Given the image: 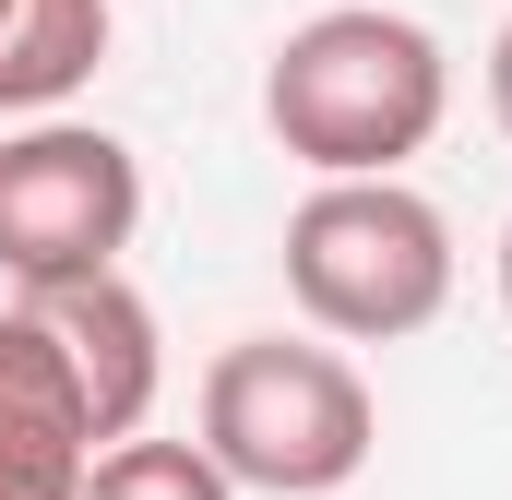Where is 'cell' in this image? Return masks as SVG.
<instances>
[{"label": "cell", "instance_id": "cell-7", "mask_svg": "<svg viewBox=\"0 0 512 500\" xmlns=\"http://www.w3.org/2000/svg\"><path fill=\"white\" fill-rule=\"evenodd\" d=\"M108 0H0V120H48L108 60Z\"/></svg>", "mask_w": 512, "mask_h": 500}, {"label": "cell", "instance_id": "cell-1", "mask_svg": "<svg viewBox=\"0 0 512 500\" xmlns=\"http://www.w3.org/2000/svg\"><path fill=\"white\" fill-rule=\"evenodd\" d=\"M441 108H453L441 36L382 0H334V12L286 24L262 60V131L310 179H393L405 155H429Z\"/></svg>", "mask_w": 512, "mask_h": 500}, {"label": "cell", "instance_id": "cell-6", "mask_svg": "<svg viewBox=\"0 0 512 500\" xmlns=\"http://www.w3.org/2000/svg\"><path fill=\"white\" fill-rule=\"evenodd\" d=\"M24 310L60 334V358L84 381V405H96V441H131V429L155 417V393H167V346H155L143 286L108 262V274H72V286H48V298H24Z\"/></svg>", "mask_w": 512, "mask_h": 500}, {"label": "cell", "instance_id": "cell-10", "mask_svg": "<svg viewBox=\"0 0 512 500\" xmlns=\"http://www.w3.org/2000/svg\"><path fill=\"white\" fill-rule=\"evenodd\" d=\"M501 310H512V227H501Z\"/></svg>", "mask_w": 512, "mask_h": 500}, {"label": "cell", "instance_id": "cell-3", "mask_svg": "<svg viewBox=\"0 0 512 500\" xmlns=\"http://www.w3.org/2000/svg\"><path fill=\"white\" fill-rule=\"evenodd\" d=\"M286 298L334 346H405L453 310V227L429 191L393 179H322L286 215Z\"/></svg>", "mask_w": 512, "mask_h": 500}, {"label": "cell", "instance_id": "cell-2", "mask_svg": "<svg viewBox=\"0 0 512 500\" xmlns=\"http://www.w3.org/2000/svg\"><path fill=\"white\" fill-rule=\"evenodd\" d=\"M203 453L262 500H334L382 453V405H370V381H358L346 346L239 334L203 370Z\"/></svg>", "mask_w": 512, "mask_h": 500}, {"label": "cell", "instance_id": "cell-9", "mask_svg": "<svg viewBox=\"0 0 512 500\" xmlns=\"http://www.w3.org/2000/svg\"><path fill=\"white\" fill-rule=\"evenodd\" d=\"M489 108H501V131H512V24H501V48H489Z\"/></svg>", "mask_w": 512, "mask_h": 500}, {"label": "cell", "instance_id": "cell-4", "mask_svg": "<svg viewBox=\"0 0 512 500\" xmlns=\"http://www.w3.org/2000/svg\"><path fill=\"white\" fill-rule=\"evenodd\" d=\"M143 227V167H131L120 131L96 120H24L0 131V286L12 298H48L72 274H108Z\"/></svg>", "mask_w": 512, "mask_h": 500}, {"label": "cell", "instance_id": "cell-8", "mask_svg": "<svg viewBox=\"0 0 512 500\" xmlns=\"http://www.w3.org/2000/svg\"><path fill=\"white\" fill-rule=\"evenodd\" d=\"M84 500H239V477L203 453V441H108L96 465H84Z\"/></svg>", "mask_w": 512, "mask_h": 500}, {"label": "cell", "instance_id": "cell-5", "mask_svg": "<svg viewBox=\"0 0 512 500\" xmlns=\"http://www.w3.org/2000/svg\"><path fill=\"white\" fill-rule=\"evenodd\" d=\"M96 405L36 310H0V500H84L96 465Z\"/></svg>", "mask_w": 512, "mask_h": 500}]
</instances>
